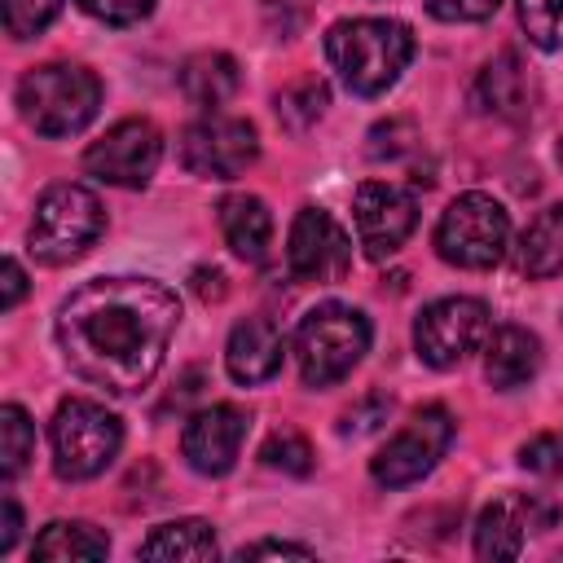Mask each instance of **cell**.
I'll return each instance as SVG.
<instances>
[{
  "label": "cell",
  "mask_w": 563,
  "mask_h": 563,
  "mask_svg": "<svg viewBox=\"0 0 563 563\" xmlns=\"http://www.w3.org/2000/svg\"><path fill=\"white\" fill-rule=\"evenodd\" d=\"M180 325V299L154 277H97L57 308V347L66 365L110 391L136 396L154 383Z\"/></svg>",
  "instance_id": "1"
},
{
  "label": "cell",
  "mask_w": 563,
  "mask_h": 563,
  "mask_svg": "<svg viewBox=\"0 0 563 563\" xmlns=\"http://www.w3.org/2000/svg\"><path fill=\"white\" fill-rule=\"evenodd\" d=\"M325 57L347 92H387L413 57V31L396 18H343L325 31Z\"/></svg>",
  "instance_id": "2"
},
{
  "label": "cell",
  "mask_w": 563,
  "mask_h": 563,
  "mask_svg": "<svg viewBox=\"0 0 563 563\" xmlns=\"http://www.w3.org/2000/svg\"><path fill=\"white\" fill-rule=\"evenodd\" d=\"M101 79L79 62H44L18 79V114L40 136H75L97 119Z\"/></svg>",
  "instance_id": "3"
},
{
  "label": "cell",
  "mask_w": 563,
  "mask_h": 563,
  "mask_svg": "<svg viewBox=\"0 0 563 563\" xmlns=\"http://www.w3.org/2000/svg\"><path fill=\"white\" fill-rule=\"evenodd\" d=\"M101 229H106L101 198L88 185L57 180L35 198V216H31V229H26V251L40 264L62 268V264L79 260L101 238Z\"/></svg>",
  "instance_id": "4"
},
{
  "label": "cell",
  "mask_w": 563,
  "mask_h": 563,
  "mask_svg": "<svg viewBox=\"0 0 563 563\" xmlns=\"http://www.w3.org/2000/svg\"><path fill=\"white\" fill-rule=\"evenodd\" d=\"M369 347V321L352 303H317L295 325V365L303 387H334Z\"/></svg>",
  "instance_id": "5"
},
{
  "label": "cell",
  "mask_w": 563,
  "mask_h": 563,
  "mask_svg": "<svg viewBox=\"0 0 563 563\" xmlns=\"http://www.w3.org/2000/svg\"><path fill=\"white\" fill-rule=\"evenodd\" d=\"M48 444H53V471L62 479H92L114 462L123 444V422L106 405L70 396L53 413Z\"/></svg>",
  "instance_id": "6"
},
{
  "label": "cell",
  "mask_w": 563,
  "mask_h": 563,
  "mask_svg": "<svg viewBox=\"0 0 563 563\" xmlns=\"http://www.w3.org/2000/svg\"><path fill=\"white\" fill-rule=\"evenodd\" d=\"M506 242H510V216L493 194L471 189L440 211L435 251L453 268H471V273L493 268L506 255Z\"/></svg>",
  "instance_id": "7"
},
{
  "label": "cell",
  "mask_w": 563,
  "mask_h": 563,
  "mask_svg": "<svg viewBox=\"0 0 563 563\" xmlns=\"http://www.w3.org/2000/svg\"><path fill=\"white\" fill-rule=\"evenodd\" d=\"M488 330H493V317H488V303L484 299L449 295V299H435V303H427L418 312V321H413V347H418V356L431 369H453L475 347L488 343Z\"/></svg>",
  "instance_id": "8"
},
{
  "label": "cell",
  "mask_w": 563,
  "mask_h": 563,
  "mask_svg": "<svg viewBox=\"0 0 563 563\" xmlns=\"http://www.w3.org/2000/svg\"><path fill=\"white\" fill-rule=\"evenodd\" d=\"M453 431H457V427H453V413H449L444 405L418 409V413L369 457L374 484H383V488H405V484L431 475L435 462L449 453Z\"/></svg>",
  "instance_id": "9"
},
{
  "label": "cell",
  "mask_w": 563,
  "mask_h": 563,
  "mask_svg": "<svg viewBox=\"0 0 563 563\" xmlns=\"http://www.w3.org/2000/svg\"><path fill=\"white\" fill-rule=\"evenodd\" d=\"M260 154V136L255 123L238 119V114H207L198 123H189L180 132V163L185 172L202 176V180H233L242 176Z\"/></svg>",
  "instance_id": "10"
},
{
  "label": "cell",
  "mask_w": 563,
  "mask_h": 563,
  "mask_svg": "<svg viewBox=\"0 0 563 563\" xmlns=\"http://www.w3.org/2000/svg\"><path fill=\"white\" fill-rule=\"evenodd\" d=\"M163 158V132L150 119H119L101 141L84 150V172L101 185L145 189Z\"/></svg>",
  "instance_id": "11"
},
{
  "label": "cell",
  "mask_w": 563,
  "mask_h": 563,
  "mask_svg": "<svg viewBox=\"0 0 563 563\" xmlns=\"http://www.w3.org/2000/svg\"><path fill=\"white\" fill-rule=\"evenodd\" d=\"M352 224L361 251L369 260H387L409 242L418 224V198L396 180H365L352 194Z\"/></svg>",
  "instance_id": "12"
},
{
  "label": "cell",
  "mask_w": 563,
  "mask_h": 563,
  "mask_svg": "<svg viewBox=\"0 0 563 563\" xmlns=\"http://www.w3.org/2000/svg\"><path fill=\"white\" fill-rule=\"evenodd\" d=\"M286 268L295 282H317V286L343 282V273L352 268V238L330 211L299 207L286 238Z\"/></svg>",
  "instance_id": "13"
},
{
  "label": "cell",
  "mask_w": 563,
  "mask_h": 563,
  "mask_svg": "<svg viewBox=\"0 0 563 563\" xmlns=\"http://www.w3.org/2000/svg\"><path fill=\"white\" fill-rule=\"evenodd\" d=\"M246 427H251V413L242 405H207L198 409L185 431H180V453L185 462L198 471V475H224L233 471L238 453H242V440H246Z\"/></svg>",
  "instance_id": "14"
},
{
  "label": "cell",
  "mask_w": 563,
  "mask_h": 563,
  "mask_svg": "<svg viewBox=\"0 0 563 563\" xmlns=\"http://www.w3.org/2000/svg\"><path fill=\"white\" fill-rule=\"evenodd\" d=\"M554 523V506L528 493H510L497 497L479 510L475 523V554L479 559H515L523 550L528 528H550Z\"/></svg>",
  "instance_id": "15"
},
{
  "label": "cell",
  "mask_w": 563,
  "mask_h": 563,
  "mask_svg": "<svg viewBox=\"0 0 563 563\" xmlns=\"http://www.w3.org/2000/svg\"><path fill=\"white\" fill-rule=\"evenodd\" d=\"M282 356H286V339H282V330L268 317L238 321L233 334H229V343H224V369L242 387H255V383L277 378Z\"/></svg>",
  "instance_id": "16"
},
{
  "label": "cell",
  "mask_w": 563,
  "mask_h": 563,
  "mask_svg": "<svg viewBox=\"0 0 563 563\" xmlns=\"http://www.w3.org/2000/svg\"><path fill=\"white\" fill-rule=\"evenodd\" d=\"M528 101H532V79L519 62V53H497L479 75H475V88H471V106L479 114H493V119H519L528 114Z\"/></svg>",
  "instance_id": "17"
},
{
  "label": "cell",
  "mask_w": 563,
  "mask_h": 563,
  "mask_svg": "<svg viewBox=\"0 0 563 563\" xmlns=\"http://www.w3.org/2000/svg\"><path fill=\"white\" fill-rule=\"evenodd\" d=\"M216 220H220V233L229 242V251L246 264H264L268 260V246H273V216L264 207V198L255 194H224L220 207H216Z\"/></svg>",
  "instance_id": "18"
},
{
  "label": "cell",
  "mask_w": 563,
  "mask_h": 563,
  "mask_svg": "<svg viewBox=\"0 0 563 563\" xmlns=\"http://www.w3.org/2000/svg\"><path fill=\"white\" fill-rule=\"evenodd\" d=\"M541 369V339L523 325H501L488 334L484 343V378L497 391H515L523 383H532Z\"/></svg>",
  "instance_id": "19"
},
{
  "label": "cell",
  "mask_w": 563,
  "mask_h": 563,
  "mask_svg": "<svg viewBox=\"0 0 563 563\" xmlns=\"http://www.w3.org/2000/svg\"><path fill=\"white\" fill-rule=\"evenodd\" d=\"M238 88H242V75L229 53H194L180 66V92L202 110H220L224 101L238 97Z\"/></svg>",
  "instance_id": "20"
},
{
  "label": "cell",
  "mask_w": 563,
  "mask_h": 563,
  "mask_svg": "<svg viewBox=\"0 0 563 563\" xmlns=\"http://www.w3.org/2000/svg\"><path fill=\"white\" fill-rule=\"evenodd\" d=\"M515 264L528 277H554L563 273V202L545 207L519 238L515 246Z\"/></svg>",
  "instance_id": "21"
},
{
  "label": "cell",
  "mask_w": 563,
  "mask_h": 563,
  "mask_svg": "<svg viewBox=\"0 0 563 563\" xmlns=\"http://www.w3.org/2000/svg\"><path fill=\"white\" fill-rule=\"evenodd\" d=\"M216 528L207 519H172L158 523L141 541V559H216Z\"/></svg>",
  "instance_id": "22"
},
{
  "label": "cell",
  "mask_w": 563,
  "mask_h": 563,
  "mask_svg": "<svg viewBox=\"0 0 563 563\" xmlns=\"http://www.w3.org/2000/svg\"><path fill=\"white\" fill-rule=\"evenodd\" d=\"M106 554H110V537L84 519H53L31 545V559H106Z\"/></svg>",
  "instance_id": "23"
},
{
  "label": "cell",
  "mask_w": 563,
  "mask_h": 563,
  "mask_svg": "<svg viewBox=\"0 0 563 563\" xmlns=\"http://www.w3.org/2000/svg\"><path fill=\"white\" fill-rule=\"evenodd\" d=\"M31 453H35V422L26 418L22 405H13V400L0 405V475L4 479L22 475Z\"/></svg>",
  "instance_id": "24"
},
{
  "label": "cell",
  "mask_w": 563,
  "mask_h": 563,
  "mask_svg": "<svg viewBox=\"0 0 563 563\" xmlns=\"http://www.w3.org/2000/svg\"><path fill=\"white\" fill-rule=\"evenodd\" d=\"M325 101H330V92H325V84H321L317 75L295 79L290 88L277 92V119H282L290 132H303V128H312V123L325 114Z\"/></svg>",
  "instance_id": "25"
},
{
  "label": "cell",
  "mask_w": 563,
  "mask_h": 563,
  "mask_svg": "<svg viewBox=\"0 0 563 563\" xmlns=\"http://www.w3.org/2000/svg\"><path fill=\"white\" fill-rule=\"evenodd\" d=\"M260 462H264L268 471L308 475V471H312V444H308L299 431L282 427V431H273V435L264 440V449H260Z\"/></svg>",
  "instance_id": "26"
},
{
  "label": "cell",
  "mask_w": 563,
  "mask_h": 563,
  "mask_svg": "<svg viewBox=\"0 0 563 563\" xmlns=\"http://www.w3.org/2000/svg\"><path fill=\"white\" fill-rule=\"evenodd\" d=\"M519 26L537 48H563V0H515Z\"/></svg>",
  "instance_id": "27"
},
{
  "label": "cell",
  "mask_w": 563,
  "mask_h": 563,
  "mask_svg": "<svg viewBox=\"0 0 563 563\" xmlns=\"http://www.w3.org/2000/svg\"><path fill=\"white\" fill-rule=\"evenodd\" d=\"M62 4L66 0H4V31L13 40H31L62 13Z\"/></svg>",
  "instance_id": "28"
},
{
  "label": "cell",
  "mask_w": 563,
  "mask_h": 563,
  "mask_svg": "<svg viewBox=\"0 0 563 563\" xmlns=\"http://www.w3.org/2000/svg\"><path fill=\"white\" fill-rule=\"evenodd\" d=\"M519 466L532 475H563V431H541L519 449Z\"/></svg>",
  "instance_id": "29"
},
{
  "label": "cell",
  "mask_w": 563,
  "mask_h": 563,
  "mask_svg": "<svg viewBox=\"0 0 563 563\" xmlns=\"http://www.w3.org/2000/svg\"><path fill=\"white\" fill-rule=\"evenodd\" d=\"M413 141H418V132L409 119H387L369 132V158H400L413 150Z\"/></svg>",
  "instance_id": "30"
},
{
  "label": "cell",
  "mask_w": 563,
  "mask_h": 563,
  "mask_svg": "<svg viewBox=\"0 0 563 563\" xmlns=\"http://www.w3.org/2000/svg\"><path fill=\"white\" fill-rule=\"evenodd\" d=\"M79 9L106 26H132L154 13V0H79Z\"/></svg>",
  "instance_id": "31"
},
{
  "label": "cell",
  "mask_w": 563,
  "mask_h": 563,
  "mask_svg": "<svg viewBox=\"0 0 563 563\" xmlns=\"http://www.w3.org/2000/svg\"><path fill=\"white\" fill-rule=\"evenodd\" d=\"M422 4L440 22H484V18L497 13L501 0H422Z\"/></svg>",
  "instance_id": "32"
},
{
  "label": "cell",
  "mask_w": 563,
  "mask_h": 563,
  "mask_svg": "<svg viewBox=\"0 0 563 563\" xmlns=\"http://www.w3.org/2000/svg\"><path fill=\"white\" fill-rule=\"evenodd\" d=\"M387 400L383 396H365L361 405H352L347 413H343V422H339V431L343 435H365V431H374L378 422H387Z\"/></svg>",
  "instance_id": "33"
},
{
  "label": "cell",
  "mask_w": 563,
  "mask_h": 563,
  "mask_svg": "<svg viewBox=\"0 0 563 563\" xmlns=\"http://www.w3.org/2000/svg\"><path fill=\"white\" fill-rule=\"evenodd\" d=\"M238 559H312V550L295 541H255V545H242Z\"/></svg>",
  "instance_id": "34"
},
{
  "label": "cell",
  "mask_w": 563,
  "mask_h": 563,
  "mask_svg": "<svg viewBox=\"0 0 563 563\" xmlns=\"http://www.w3.org/2000/svg\"><path fill=\"white\" fill-rule=\"evenodd\" d=\"M0 277H4V295H0V308L9 312V308H18V299L26 295V273H22V264H18V260H9V255H4V264H0Z\"/></svg>",
  "instance_id": "35"
},
{
  "label": "cell",
  "mask_w": 563,
  "mask_h": 563,
  "mask_svg": "<svg viewBox=\"0 0 563 563\" xmlns=\"http://www.w3.org/2000/svg\"><path fill=\"white\" fill-rule=\"evenodd\" d=\"M4 523H0V554H9L13 550V541H18V532H22V510H18V501L13 497H4Z\"/></svg>",
  "instance_id": "36"
},
{
  "label": "cell",
  "mask_w": 563,
  "mask_h": 563,
  "mask_svg": "<svg viewBox=\"0 0 563 563\" xmlns=\"http://www.w3.org/2000/svg\"><path fill=\"white\" fill-rule=\"evenodd\" d=\"M194 290H198L202 299H220V295H224V273H220V268H198V273H194Z\"/></svg>",
  "instance_id": "37"
},
{
  "label": "cell",
  "mask_w": 563,
  "mask_h": 563,
  "mask_svg": "<svg viewBox=\"0 0 563 563\" xmlns=\"http://www.w3.org/2000/svg\"><path fill=\"white\" fill-rule=\"evenodd\" d=\"M559 163H563V145H559Z\"/></svg>",
  "instance_id": "38"
}]
</instances>
